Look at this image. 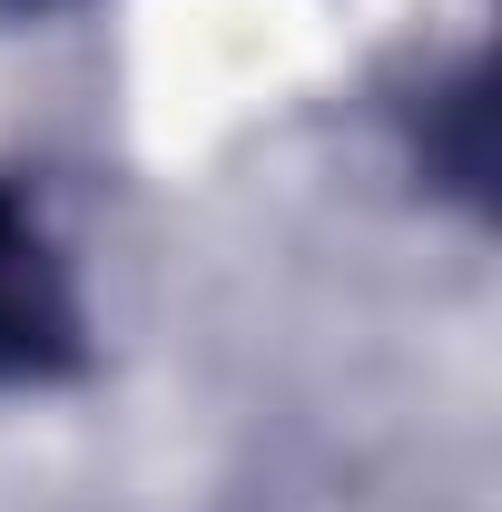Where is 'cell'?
<instances>
[{"label":"cell","instance_id":"6da1fadb","mask_svg":"<svg viewBox=\"0 0 502 512\" xmlns=\"http://www.w3.org/2000/svg\"><path fill=\"white\" fill-rule=\"evenodd\" d=\"M79 375V296L50 247V227L30 217V197L0 188V384H60Z\"/></svg>","mask_w":502,"mask_h":512}]
</instances>
